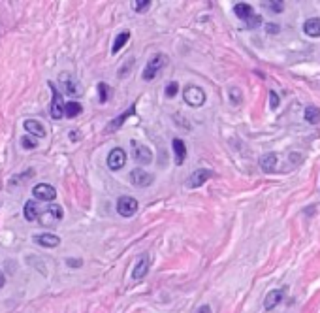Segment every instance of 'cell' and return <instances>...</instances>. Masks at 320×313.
Masks as SVG:
<instances>
[{
	"label": "cell",
	"instance_id": "4",
	"mask_svg": "<svg viewBox=\"0 0 320 313\" xmlns=\"http://www.w3.org/2000/svg\"><path fill=\"white\" fill-rule=\"evenodd\" d=\"M138 212V200L134 196H121L117 200V213L123 217H132Z\"/></svg>",
	"mask_w": 320,
	"mask_h": 313
},
{
	"label": "cell",
	"instance_id": "30",
	"mask_svg": "<svg viewBox=\"0 0 320 313\" xmlns=\"http://www.w3.org/2000/svg\"><path fill=\"white\" fill-rule=\"evenodd\" d=\"M269 8L275 10V12H282V2H269Z\"/></svg>",
	"mask_w": 320,
	"mask_h": 313
},
{
	"label": "cell",
	"instance_id": "32",
	"mask_svg": "<svg viewBox=\"0 0 320 313\" xmlns=\"http://www.w3.org/2000/svg\"><path fill=\"white\" fill-rule=\"evenodd\" d=\"M267 32H279V27L277 25H267Z\"/></svg>",
	"mask_w": 320,
	"mask_h": 313
},
{
	"label": "cell",
	"instance_id": "12",
	"mask_svg": "<svg viewBox=\"0 0 320 313\" xmlns=\"http://www.w3.org/2000/svg\"><path fill=\"white\" fill-rule=\"evenodd\" d=\"M149 266H151V262H149V255H141L138 258V262H136V266H134V272H132V277L138 281V279H143L145 274L149 272Z\"/></svg>",
	"mask_w": 320,
	"mask_h": 313
},
{
	"label": "cell",
	"instance_id": "1",
	"mask_svg": "<svg viewBox=\"0 0 320 313\" xmlns=\"http://www.w3.org/2000/svg\"><path fill=\"white\" fill-rule=\"evenodd\" d=\"M234 14L239 17L243 23H245V27H249V29H256V27L262 25V17L256 16L252 6L247 4V2H237L234 6Z\"/></svg>",
	"mask_w": 320,
	"mask_h": 313
},
{
	"label": "cell",
	"instance_id": "33",
	"mask_svg": "<svg viewBox=\"0 0 320 313\" xmlns=\"http://www.w3.org/2000/svg\"><path fill=\"white\" fill-rule=\"evenodd\" d=\"M200 313H211L209 305H202V307H200Z\"/></svg>",
	"mask_w": 320,
	"mask_h": 313
},
{
	"label": "cell",
	"instance_id": "2",
	"mask_svg": "<svg viewBox=\"0 0 320 313\" xmlns=\"http://www.w3.org/2000/svg\"><path fill=\"white\" fill-rule=\"evenodd\" d=\"M166 64H168V57L162 55V53H156L153 55V59H149L147 66L143 68V79L145 81H151V79H155L158 76V72L164 68Z\"/></svg>",
	"mask_w": 320,
	"mask_h": 313
},
{
	"label": "cell",
	"instance_id": "8",
	"mask_svg": "<svg viewBox=\"0 0 320 313\" xmlns=\"http://www.w3.org/2000/svg\"><path fill=\"white\" fill-rule=\"evenodd\" d=\"M49 87H51V91H53V98H51V117L61 119L64 115V106H66V104L63 102V96H61V93L55 89V85L49 83Z\"/></svg>",
	"mask_w": 320,
	"mask_h": 313
},
{
	"label": "cell",
	"instance_id": "24",
	"mask_svg": "<svg viewBox=\"0 0 320 313\" xmlns=\"http://www.w3.org/2000/svg\"><path fill=\"white\" fill-rule=\"evenodd\" d=\"M47 212L51 213V217H53L55 221H61L63 219V215H64L63 208H61L59 204H49V206H47Z\"/></svg>",
	"mask_w": 320,
	"mask_h": 313
},
{
	"label": "cell",
	"instance_id": "5",
	"mask_svg": "<svg viewBox=\"0 0 320 313\" xmlns=\"http://www.w3.org/2000/svg\"><path fill=\"white\" fill-rule=\"evenodd\" d=\"M125 165H126V153L125 151H123L121 147L111 149L110 155H108V166H110V170L117 172V170H121Z\"/></svg>",
	"mask_w": 320,
	"mask_h": 313
},
{
	"label": "cell",
	"instance_id": "20",
	"mask_svg": "<svg viewBox=\"0 0 320 313\" xmlns=\"http://www.w3.org/2000/svg\"><path fill=\"white\" fill-rule=\"evenodd\" d=\"M130 40V32L125 31V32H121V34H117L115 36V42H113V46H111V53L115 55V53H119L123 47L126 46V42Z\"/></svg>",
	"mask_w": 320,
	"mask_h": 313
},
{
	"label": "cell",
	"instance_id": "22",
	"mask_svg": "<svg viewBox=\"0 0 320 313\" xmlns=\"http://www.w3.org/2000/svg\"><path fill=\"white\" fill-rule=\"evenodd\" d=\"M305 121H307V123H311V125H318L320 123V110L318 108L309 106V108L305 110Z\"/></svg>",
	"mask_w": 320,
	"mask_h": 313
},
{
	"label": "cell",
	"instance_id": "21",
	"mask_svg": "<svg viewBox=\"0 0 320 313\" xmlns=\"http://www.w3.org/2000/svg\"><path fill=\"white\" fill-rule=\"evenodd\" d=\"M81 111H83V108H81V104H79V102L72 100L64 106V115H66V117H78Z\"/></svg>",
	"mask_w": 320,
	"mask_h": 313
},
{
	"label": "cell",
	"instance_id": "13",
	"mask_svg": "<svg viewBox=\"0 0 320 313\" xmlns=\"http://www.w3.org/2000/svg\"><path fill=\"white\" fill-rule=\"evenodd\" d=\"M25 130L29 134H32L34 138H44L46 136V128H44V125L40 123V121H36V119H27L23 123Z\"/></svg>",
	"mask_w": 320,
	"mask_h": 313
},
{
	"label": "cell",
	"instance_id": "18",
	"mask_svg": "<svg viewBox=\"0 0 320 313\" xmlns=\"http://www.w3.org/2000/svg\"><path fill=\"white\" fill-rule=\"evenodd\" d=\"M282 300V290H271L267 296H265L264 300V307L265 309H273V307H277L279 305V302Z\"/></svg>",
	"mask_w": 320,
	"mask_h": 313
},
{
	"label": "cell",
	"instance_id": "6",
	"mask_svg": "<svg viewBox=\"0 0 320 313\" xmlns=\"http://www.w3.org/2000/svg\"><path fill=\"white\" fill-rule=\"evenodd\" d=\"M32 195H34V198H40L44 202H51V200H55L57 191L49 183H38L36 187L32 189Z\"/></svg>",
	"mask_w": 320,
	"mask_h": 313
},
{
	"label": "cell",
	"instance_id": "23",
	"mask_svg": "<svg viewBox=\"0 0 320 313\" xmlns=\"http://www.w3.org/2000/svg\"><path fill=\"white\" fill-rule=\"evenodd\" d=\"M134 110H136V108H134V106H132V108H130V110L126 111V113H123V115H119V117L115 119V121H111V123H110V130H117L119 126L123 125V123H125L126 119H128V117H130V115H132Z\"/></svg>",
	"mask_w": 320,
	"mask_h": 313
},
{
	"label": "cell",
	"instance_id": "16",
	"mask_svg": "<svg viewBox=\"0 0 320 313\" xmlns=\"http://www.w3.org/2000/svg\"><path fill=\"white\" fill-rule=\"evenodd\" d=\"M32 240L36 243H40L42 247H57V245L61 243V238L55 234H40V236H34Z\"/></svg>",
	"mask_w": 320,
	"mask_h": 313
},
{
	"label": "cell",
	"instance_id": "28",
	"mask_svg": "<svg viewBox=\"0 0 320 313\" xmlns=\"http://www.w3.org/2000/svg\"><path fill=\"white\" fill-rule=\"evenodd\" d=\"M149 6H151V0H140V2L134 4V10L136 12H145V10H149Z\"/></svg>",
	"mask_w": 320,
	"mask_h": 313
},
{
	"label": "cell",
	"instance_id": "26",
	"mask_svg": "<svg viewBox=\"0 0 320 313\" xmlns=\"http://www.w3.org/2000/svg\"><path fill=\"white\" fill-rule=\"evenodd\" d=\"M21 143H23V147H27V149H34L38 145V141H34L32 136H23V138H21Z\"/></svg>",
	"mask_w": 320,
	"mask_h": 313
},
{
	"label": "cell",
	"instance_id": "11",
	"mask_svg": "<svg viewBox=\"0 0 320 313\" xmlns=\"http://www.w3.org/2000/svg\"><path fill=\"white\" fill-rule=\"evenodd\" d=\"M132 149H134V159L141 163V165H149L153 163V153L151 149L145 147L143 143H138V141H132Z\"/></svg>",
	"mask_w": 320,
	"mask_h": 313
},
{
	"label": "cell",
	"instance_id": "15",
	"mask_svg": "<svg viewBox=\"0 0 320 313\" xmlns=\"http://www.w3.org/2000/svg\"><path fill=\"white\" fill-rule=\"evenodd\" d=\"M303 32L311 38H318L320 36V17H312L307 19L303 23Z\"/></svg>",
	"mask_w": 320,
	"mask_h": 313
},
{
	"label": "cell",
	"instance_id": "25",
	"mask_svg": "<svg viewBox=\"0 0 320 313\" xmlns=\"http://www.w3.org/2000/svg\"><path fill=\"white\" fill-rule=\"evenodd\" d=\"M177 91H179V85H177V81H172L170 85L166 87V96H168V98H173V96L177 94Z\"/></svg>",
	"mask_w": 320,
	"mask_h": 313
},
{
	"label": "cell",
	"instance_id": "31",
	"mask_svg": "<svg viewBox=\"0 0 320 313\" xmlns=\"http://www.w3.org/2000/svg\"><path fill=\"white\" fill-rule=\"evenodd\" d=\"M68 266H81V260H76V258H68Z\"/></svg>",
	"mask_w": 320,
	"mask_h": 313
},
{
	"label": "cell",
	"instance_id": "29",
	"mask_svg": "<svg viewBox=\"0 0 320 313\" xmlns=\"http://www.w3.org/2000/svg\"><path fill=\"white\" fill-rule=\"evenodd\" d=\"M269 96H271V98H269L271 108H277V106H279V96H277V93H273V91H271V93H269Z\"/></svg>",
	"mask_w": 320,
	"mask_h": 313
},
{
	"label": "cell",
	"instance_id": "7",
	"mask_svg": "<svg viewBox=\"0 0 320 313\" xmlns=\"http://www.w3.org/2000/svg\"><path fill=\"white\" fill-rule=\"evenodd\" d=\"M61 87H63V91L68 96H79V93H81V89H79V83L76 81V78L74 76H70V74H61Z\"/></svg>",
	"mask_w": 320,
	"mask_h": 313
},
{
	"label": "cell",
	"instance_id": "17",
	"mask_svg": "<svg viewBox=\"0 0 320 313\" xmlns=\"http://www.w3.org/2000/svg\"><path fill=\"white\" fill-rule=\"evenodd\" d=\"M260 166H262V170L267 174H271L275 170V166H277V155L275 153H267L260 159Z\"/></svg>",
	"mask_w": 320,
	"mask_h": 313
},
{
	"label": "cell",
	"instance_id": "14",
	"mask_svg": "<svg viewBox=\"0 0 320 313\" xmlns=\"http://www.w3.org/2000/svg\"><path fill=\"white\" fill-rule=\"evenodd\" d=\"M172 147H173V153H175V163L181 166L185 163V159H187V145H185L183 140L175 138V140L172 141Z\"/></svg>",
	"mask_w": 320,
	"mask_h": 313
},
{
	"label": "cell",
	"instance_id": "10",
	"mask_svg": "<svg viewBox=\"0 0 320 313\" xmlns=\"http://www.w3.org/2000/svg\"><path fill=\"white\" fill-rule=\"evenodd\" d=\"M153 176L145 170H141V168H134L132 172H130V181H132L136 187H149L151 183H153Z\"/></svg>",
	"mask_w": 320,
	"mask_h": 313
},
{
	"label": "cell",
	"instance_id": "3",
	"mask_svg": "<svg viewBox=\"0 0 320 313\" xmlns=\"http://www.w3.org/2000/svg\"><path fill=\"white\" fill-rule=\"evenodd\" d=\"M183 98H185V102H187L188 106L198 108V106H202L203 102H205V93H203V89H200L198 85H188L185 87V91H183Z\"/></svg>",
	"mask_w": 320,
	"mask_h": 313
},
{
	"label": "cell",
	"instance_id": "19",
	"mask_svg": "<svg viewBox=\"0 0 320 313\" xmlns=\"http://www.w3.org/2000/svg\"><path fill=\"white\" fill-rule=\"evenodd\" d=\"M23 215L27 221H36L40 217V210H38V204L34 202V200H29V202L25 204V210H23Z\"/></svg>",
	"mask_w": 320,
	"mask_h": 313
},
{
	"label": "cell",
	"instance_id": "9",
	"mask_svg": "<svg viewBox=\"0 0 320 313\" xmlns=\"http://www.w3.org/2000/svg\"><path fill=\"white\" fill-rule=\"evenodd\" d=\"M213 178V172L211 170H207V168H200V170H196V172H192V176L188 178L187 185L190 189H196V187H202L203 183L207 180H211Z\"/></svg>",
	"mask_w": 320,
	"mask_h": 313
},
{
	"label": "cell",
	"instance_id": "27",
	"mask_svg": "<svg viewBox=\"0 0 320 313\" xmlns=\"http://www.w3.org/2000/svg\"><path fill=\"white\" fill-rule=\"evenodd\" d=\"M98 93H100V102H106L110 98V96H108V94H110V89H108L106 83H100V85H98Z\"/></svg>",
	"mask_w": 320,
	"mask_h": 313
},
{
	"label": "cell",
	"instance_id": "34",
	"mask_svg": "<svg viewBox=\"0 0 320 313\" xmlns=\"http://www.w3.org/2000/svg\"><path fill=\"white\" fill-rule=\"evenodd\" d=\"M4 283H6V277H4V274H2V272H0V289H2V287H4Z\"/></svg>",
	"mask_w": 320,
	"mask_h": 313
}]
</instances>
